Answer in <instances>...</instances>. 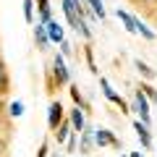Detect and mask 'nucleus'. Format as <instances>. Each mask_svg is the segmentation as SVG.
Masks as SVG:
<instances>
[{"instance_id": "obj_1", "label": "nucleus", "mask_w": 157, "mask_h": 157, "mask_svg": "<svg viewBox=\"0 0 157 157\" xmlns=\"http://www.w3.org/2000/svg\"><path fill=\"white\" fill-rule=\"evenodd\" d=\"M68 84H71V73H68L66 58H63L60 52H55L50 68H45V89L50 92V94H55L58 89H63V86H68Z\"/></svg>"}, {"instance_id": "obj_4", "label": "nucleus", "mask_w": 157, "mask_h": 157, "mask_svg": "<svg viewBox=\"0 0 157 157\" xmlns=\"http://www.w3.org/2000/svg\"><path fill=\"white\" fill-rule=\"evenodd\" d=\"M100 86H102V94H105L107 100L113 102V105H118V107H121V113H123V115H128V113H131V105H128V102H126L121 94H118L115 89H113L107 78H100Z\"/></svg>"}, {"instance_id": "obj_10", "label": "nucleus", "mask_w": 157, "mask_h": 157, "mask_svg": "<svg viewBox=\"0 0 157 157\" xmlns=\"http://www.w3.org/2000/svg\"><path fill=\"white\" fill-rule=\"evenodd\" d=\"M45 29H47L50 42H58V45H63V42H66V34H63V26H60V21H58V18H52Z\"/></svg>"}, {"instance_id": "obj_23", "label": "nucleus", "mask_w": 157, "mask_h": 157, "mask_svg": "<svg viewBox=\"0 0 157 157\" xmlns=\"http://www.w3.org/2000/svg\"><path fill=\"white\" fill-rule=\"evenodd\" d=\"M84 60H86V68H89L92 73H97V63H94V50H92V45L84 47Z\"/></svg>"}, {"instance_id": "obj_30", "label": "nucleus", "mask_w": 157, "mask_h": 157, "mask_svg": "<svg viewBox=\"0 0 157 157\" xmlns=\"http://www.w3.org/2000/svg\"><path fill=\"white\" fill-rule=\"evenodd\" d=\"M123 157H128V155H123Z\"/></svg>"}, {"instance_id": "obj_27", "label": "nucleus", "mask_w": 157, "mask_h": 157, "mask_svg": "<svg viewBox=\"0 0 157 157\" xmlns=\"http://www.w3.org/2000/svg\"><path fill=\"white\" fill-rule=\"evenodd\" d=\"M47 155H50V149H47V141H42V147H39L37 157H47Z\"/></svg>"}, {"instance_id": "obj_6", "label": "nucleus", "mask_w": 157, "mask_h": 157, "mask_svg": "<svg viewBox=\"0 0 157 157\" xmlns=\"http://www.w3.org/2000/svg\"><path fill=\"white\" fill-rule=\"evenodd\" d=\"M94 144L97 147H110V149H121V139L110 128H94Z\"/></svg>"}, {"instance_id": "obj_24", "label": "nucleus", "mask_w": 157, "mask_h": 157, "mask_svg": "<svg viewBox=\"0 0 157 157\" xmlns=\"http://www.w3.org/2000/svg\"><path fill=\"white\" fill-rule=\"evenodd\" d=\"M24 21L34 24V0H24Z\"/></svg>"}, {"instance_id": "obj_5", "label": "nucleus", "mask_w": 157, "mask_h": 157, "mask_svg": "<svg viewBox=\"0 0 157 157\" xmlns=\"http://www.w3.org/2000/svg\"><path fill=\"white\" fill-rule=\"evenodd\" d=\"M63 121H66V110H63L60 100H52V102H50V107H47V126H50L52 134L58 131V126H60Z\"/></svg>"}, {"instance_id": "obj_16", "label": "nucleus", "mask_w": 157, "mask_h": 157, "mask_svg": "<svg viewBox=\"0 0 157 157\" xmlns=\"http://www.w3.org/2000/svg\"><path fill=\"white\" fill-rule=\"evenodd\" d=\"M68 92H71V100H73V105H76V107H81L84 113H89V110H92L89 102L81 97V92H78V86H76V84H68Z\"/></svg>"}, {"instance_id": "obj_29", "label": "nucleus", "mask_w": 157, "mask_h": 157, "mask_svg": "<svg viewBox=\"0 0 157 157\" xmlns=\"http://www.w3.org/2000/svg\"><path fill=\"white\" fill-rule=\"evenodd\" d=\"M128 157H141V152H131V155Z\"/></svg>"}, {"instance_id": "obj_18", "label": "nucleus", "mask_w": 157, "mask_h": 157, "mask_svg": "<svg viewBox=\"0 0 157 157\" xmlns=\"http://www.w3.org/2000/svg\"><path fill=\"white\" fill-rule=\"evenodd\" d=\"M84 3L89 6V11L94 13L100 21H105V18H107V11H105V6H102V0H84Z\"/></svg>"}, {"instance_id": "obj_17", "label": "nucleus", "mask_w": 157, "mask_h": 157, "mask_svg": "<svg viewBox=\"0 0 157 157\" xmlns=\"http://www.w3.org/2000/svg\"><path fill=\"white\" fill-rule=\"evenodd\" d=\"M71 121H68V118H66V121H63V123L60 126H58V131H55V134H52V136H55V141H58V144H66V139H68V134H71Z\"/></svg>"}, {"instance_id": "obj_2", "label": "nucleus", "mask_w": 157, "mask_h": 157, "mask_svg": "<svg viewBox=\"0 0 157 157\" xmlns=\"http://www.w3.org/2000/svg\"><path fill=\"white\" fill-rule=\"evenodd\" d=\"M63 13H66V21L71 24V29L78 34L81 39H86V42H92V29L89 24L84 21V18L78 16V0H63Z\"/></svg>"}, {"instance_id": "obj_25", "label": "nucleus", "mask_w": 157, "mask_h": 157, "mask_svg": "<svg viewBox=\"0 0 157 157\" xmlns=\"http://www.w3.org/2000/svg\"><path fill=\"white\" fill-rule=\"evenodd\" d=\"M8 115H11V118H21L24 115V102H11V105H8Z\"/></svg>"}, {"instance_id": "obj_7", "label": "nucleus", "mask_w": 157, "mask_h": 157, "mask_svg": "<svg viewBox=\"0 0 157 157\" xmlns=\"http://www.w3.org/2000/svg\"><path fill=\"white\" fill-rule=\"evenodd\" d=\"M68 121H71V128L76 131V134H81V131H84V126H86V113L81 110V107L73 105L71 113H68Z\"/></svg>"}, {"instance_id": "obj_8", "label": "nucleus", "mask_w": 157, "mask_h": 157, "mask_svg": "<svg viewBox=\"0 0 157 157\" xmlns=\"http://www.w3.org/2000/svg\"><path fill=\"white\" fill-rule=\"evenodd\" d=\"M92 147H94V128L84 126V131L78 134V152H81V155H89Z\"/></svg>"}, {"instance_id": "obj_13", "label": "nucleus", "mask_w": 157, "mask_h": 157, "mask_svg": "<svg viewBox=\"0 0 157 157\" xmlns=\"http://www.w3.org/2000/svg\"><path fill=\"white\" fill-rule=\"evenodd\" d=\"M8 92H11V73H8L6 60L0 58V97H6Z\"/></svg>"}, {"instance_id": "obj_15", "label": "nucleus", "mask_w": 157, "mask_h": 157, "mask_svg": "<svg viewBox=\"0 0 157 157\" xmlns=\"http://www.w3.org/2000/svg\"><path fill=\"white\" fill-rule=\"evenodd\" d=\"M118 21L126 26V32L136 34V16H131L128 11H123V8H118Z\"/></svg>"}, {"instance_id": "obj_28", "label": "nucleus", "mask_w": 157, "mask_h": 157, "mask_svg": "<svg viewBox=\"0 0 157 157\" xmlns=\"http://www.w3.org/2000/svg\"><path fill=\"white\" fill-rule=\"evenodd\" d=\"M71 52H73V50H71V45H68V42H63V45H60V55L66 58V55H71Z\"/></svg>"}, {"instance_id": "obj_22", "label": "nucleus", "mask_w": 157, "mask_h": 157, "mask_svg": "<svg viewBox=\"0 0 157 157\" xmlns=\"http://www.w3.org/2000/svg\"><path fill=\"white\" fill-rule=\"evenodd\" d=\"M136 34H141V37H144L147 42H152V39H155V32H152V29L147 26V24L141 21V18H136Z\"/></svg>"}, {"instance_id": "obj_14", "label": "nucleus", "mask_w": 157, "mask_h": 157, "mask_svg": "<svg viewBox=\"0 0 157 157\" xmlns=\"http://www.w3.org/2000/svg\"><path fill=\"white\" fill-rule=\"evenodd\" d=\"M128 3H131V6H136L141 13L157 18V0H128Z\"/></svg>"}, {"instance_id": "obj_26", "label": "nucleus", "mask_w": 157, "mask_h": 157, "mask_svg": "<svg viewBox=\"0 0 157 157\" xmlns=\"http://www.w3.org/2000/svg\"><path fill=\"white\" fill-rule=\"evenodd\" d=\"M6 152H8V139L0 136V157H6Z\"/></svg>"}, {"instance_id": "obj_12", "label": "nucleus", "mask_w": 157, "mask_h": 157, "mask_svg": "<svg viewBox=\"0 0 157 157\" xmlns=\"http://www.w3.org/2000/svg\"><path fill=\"white\" fill-rule=\"evenodd\" d=\"M34 6H37V13H39V24H50L52 21V8H50V0H37V3H34Z\"/></svg>"}, {"instance_id": "obj_19", "label": "nucleus", "mask_w": 157, "mask_h": 157, "mask_svg": "<svg viewBox=\"0 0 157 157\" xmlns=\"http://www.w3.org/2000/svg\"><path fill=\"white\" fill-rule=\"evenodd\" d=\"M0 131H11V115H8V107L6 102H3V97H0Z\"/></svg>"}, {"instance_id": "obj_9", "label": "nucleus", "mask_w": 157, "mask_h": 157, "mask_svg": "<svg viewBox=\"0 0 157 157\" xmlns=\"http://www.w3.org/2000/svg\"><path fill=\"white\" fill-rule=\"evenodd\" d=\"M134 131H136V136H139L141 147H144V149H152V131H149V126H144L141 121H134Z\"/></svg>"}, {"instance_id": "obj_3", "label": "nucleus", "mask_w": 157, "mask_h": 157, "mask_svg": "<svg viewBox=\"0 0 157 157\" xmlns=\"http://www.w3.org/2000/svg\"><path fill=\"white\" fill-rule=\"evenodd\" d=\"M149 100H147L144 97V92L139 89V86H136V92H134V100H131V110L136 113V115H139V121L144 126H149L152 123V110H149Z\"/></svg>"}, {"instance_id": "obj_20", "label": "nucleus", "mask_w": 157, "mask_h": 157, "mask_svg": "<svg viewBox=\"0 0 157 157\" xmlns=\"http://www.w3.org/2000/svg\"><path fill=\"white\" fill-rule=\"evenodd\" d=\"M139 89L144 92V97L149 100V105H157V89L149 84V81H141V84H139Z\"/></svg>"}, {"instance_id": "obj_21", "label": "nucleus", "mask_w": 157, "mask_h": 157, "mask_svg": "<svg viewBox=\"0 0 157 157\" xmlns=\"http://www.w3.org/2000/svg\"><path fill=\"white\" fill-rule=\"evenodd\" d=\"M134 66H136V71H139V73H141V76H144V78H147V81H152V78H155V76H157V73H155V71H152V68H149V66H147V63H144V60H139V58H136V60H134Z\"/></svg>"}, {"instance_id": "obj_11", "label": "nucleus", "mask_w": 157, "mask_h": 157, "mask_svg": "<svg viewBox=\"0 0 157 157\" xmlns=\"http://www.w3.org/2000/svg\"><path fill=\"white\" fill-rule=\"evenodd\" d=\"M34 45H37V50H42V52H45L47 45H50L47 29H45V24H39V21H37V26H34Z\"/></svg>"}]
</instances>
